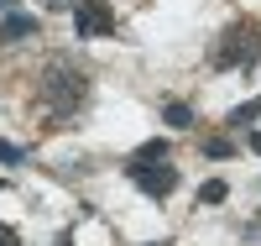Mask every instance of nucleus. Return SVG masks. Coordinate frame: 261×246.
I'll return each mask as SVG.
<instances>
[{
    "instance_id": "obj_3",
    "label": "nucleus",
    "mask_w": 261,
    "mask_h": 246,
    "mask_svg": "<svg viewBox=\"0 0 261 246\" xmlns=\"http://www.w3.org/2000/svg\"><path fill=\"white\" fill-rule=\"evenodd\" d=\"M125 173L136 178V189L151 194V199H167L172 189H178V173L167 168V158H157V163H125Z\"/></svg>"
},
{
    "instance_id": "obj_10",
    "label": "nucleus",
    "mask_w": 261,
    "mask_h": 246,
    "mask_svg": "<svg viewBox=\"0 0 261 246\" xmlns=\"http://www.w3.org/2000/svg\"><path fill=\"white\" fill-rule=\"evenodd\" d=\"M204 152H209V158H230V142H225V137H214V142H209Z\"/></svg>"
},
{
    "instance_id": "obj_15",
    "label": "nucleus",
    "mask_w": 261,
    "mask_h": 246,
    "mask_svg": "<svg viewBox=\"0 0 261 246\" xmlns=\"http://www.w3.org/2000/svg\"><path fill=\"white\" fill-rule=\"evenodd\" d=\"M0 6H11V0H0Z\"/></svg>"
},
{
    "instance_id": "obj_7",
    "label": "nucleus",
    "mask_w": 261,
    "mask_h": 246,
    "mask_svg": "<svg viewBox=\"0 0 261 246\" xmlns=\"http://www.w3.org/2000/svg\"><path fill=\"white\" fill-rule=\"evenodd\" d=\"M225 194H230V189L220 184V178H209V184L199 189V199H204V205H220V199H225Z\"/></svg>"
},
{
    "instance_id": "obj_4",
    "label": "nucleus",
    "mask_w": 261,
    "mask_h": 246,
    "mask_svg": "<svg viewBox=\"0 0 261 246\" xmlns=\"http://www.w3.org/2000/svg\"><path fill=\"white\" fill-rule=\"evenodd\" d=\"M73 27H79V37H110L115 32V11L105 6V0H79L73 6Z\"/></svg>"
},
{
    "instance_id": "obj_1",
    "label": "nucleus",
    "mask_w": 261,
    "mask_h": 246,
    "mask_svg": "<svg viewBox=\"0 0 261 246\" xmlns=\"http://www.w3.org/2000/svg\"><path fill=\"white\" fill-rule=\"evenodd\" d=\"M261 58V42H256V27L246 21H235V27L220 37V48H214V69H251Z\"/></svg>"
},
{
    "instance_id": "obj_12",
    "label": "nucleus",
    "mask_w": 261,
    "mask_h": 246,
    "mask_svg": "<svg viewBox=\"0 0 261 246\" xmlns=\"http://www.w3.org/2000/svg\"><path fill=\"white\" fill-rule=\"evenodd\" d=\"M0 246H21V236H16L11 226H0Z\"/></svg>"
},
{
    "instance_id": "obj_6",
    "label": "nucleus",
    "mask_w": 261,
    "mask_h": 246,
    "mask_svg": "<svg viewBox=\"0 0 261 246\" xmlns=\"http://www.w3.org/2000/svg\"><path fill=\"white\" fill-rule=\"evenodd\" d=\"M157 158H167V142H146V147H141L130 163H157Z\"/></svg>"
},
{
    "instance_id": "obj_13",
    "label": "nucleus",
    "mask_w": 261,
    "mask_h": 246,
    "mask_svg": "<svg viewBox=\"0 0 261 246\" xmlns=\"http://www.w3.org/2000/svg\"><path fill=\"white\" fill-rule=\"evenodd\" d=\"M42 6H53V11H63V6H79V0H42Z\"/></svg>"
},
{
    "instance_id": "obj_8",
    "label": "nucleus",
    "mask_w": 261,
    "mask_h": 246,
    "mask_svg": "<svg viewBox=\"0 0 261 246\" xmlns=\"http://www.w3.org/2000/svg\"><path fill=\"white\" fill-rule=\"evenodd\" d=\"M261 116V100H251V105H241V110H230V126H246V121H256Z\"/></svg>"
},
{
    "instance_id": "obj_14",
    "label": "nucleus",
    "mask_w": 261,
    "mask_h": 246,
    "mask_svg": "<svg viewBox=\"0 0 261 246\" xmlns=\"http://www.w3.org/2000/svg\"><path fill=\"white\" fill-rule=\"evenodd\" d=\"M251 152H256V158H261V131H251Z\"/></svg>"
},
{
    "instance_id": "obj_11",
    "label": "nucleus",
    "mask_w": 261,
    "mask_h": 246,
    "mask_svg": "<svg viewBox=\"0 0 261 246\" xmlns=\"http://www.w3.org/2000/svg\"><path fill=\"white\" fill-rule=\"evenodd\" d=\"M0 163H21V147H11V142H0Z\"/></svg>"
},
{
    "instance_id": "obj_2",
    "label": "nucleus",
    "mask_w": 261,
    "mask_h": 246,
    "mask_svg": "<svg viewBox=\"0 0 261 246\" xmlns=\"http://www.w3.org/2000/svg\"><path fill=\"white\" fill-rule=\"evenodd\" d=\"M84 74L79 69H68V63H53L47 74H42V100L47 105H58V110H73L79 100H84Z\"/></svg>"
},
{
    "instance_id": "obj_5",
    "label": "nucleus",
    "mask_w": 261,
    "mask_h": 246,
    "mask_svg": "<svg viewBox=\"0 0 261 246\" xmlns=\"http://www.w3.org/2000/svg\"><path fill=\"white\" fill-rule=\"evenodd\" d=\"M37 32V16H6V21H0V42H16V37H32Z\"/></svg>"
},
{
    "instance_id": "obj_9",
    "label": "nucleus",
    "mask_w": 261,
    "mask_h": 246,
    "mask_svg": "<svg viewBox=\"0 0 261 246\" xmlns=\"http://www.w3.org/2000/svg\"><path fill=\"white\" fill-rule=\"evenodd\" d=\"M167 126H193V110L188 105H167Z\"/></svg>"
}]
</instances>
